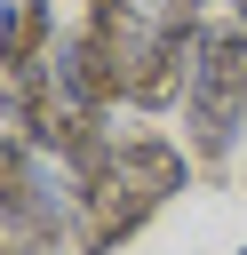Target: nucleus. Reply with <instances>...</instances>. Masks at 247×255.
Listing matches in <instances>:
<instances>
[{"instance_id":"nucleus-5","label":"nucleus","mask_w":247,"mask_h":255,"mask_svg":"<svg viewBox=\"0 0 247 255\" xmlns=\"http://www.w3.org/2000/svg\"><path fill=\"white\" fill-rule=\"evenodd\" d=\"M151 16H175V8H199V0H143Z\"/></svg>"},{"instance_id":"nucleus-4","label":"nucleus","mask_w":247,"mask_h":255,"mask_svg":"<svg viewBox=\"0 0 247 255\" xmlns=\"http://www.w3.org/2000/svg\"><path fill=\"white\" fill-rule=\"evenodd\" d=\"M48 48H56V8H48V0H16L8 48H0V80H32V72H48Z\"/></svg>"},{"instance_id":"nucleus-2","label":"nucleus","mask_w":247,"mask_h":255,"mask_svg":"<svg viewBox=\"0 0 247 255\" xmlns=\"http://www.w3.org/2000/svg\"><path fill=\"white\" fill-rule=\"evenodd\" d=\"M199 40H207L199 8L143 16L135 40H127V104H135V112H167V104H183L191 64H199Z\"/></svg>"},{"instance_id":"nucleus-7","label":"nucleus","mask_w":247,"mask_h":255,"mask_svg":"<svg viewBox=\"0 0 247 255\" xmlns=\"http://www.w3.org/2000/svg\"><path fill=\"white\" fill-rule=\"evenodd\" d=\"M223 8H231V24H247V0H223Z\"/></svg>"},{"instance_id":"nucleus-6","label":"nucleus","mask_w":247,"mask_h":255,"mask_svg":"<svg viewBox=\"0 0 247 255\" xmlns=\"http://www.w3.org/2000/svg\"><path fill=\"white\" fill-rule=\"evenodd\" d=\"M8 24H16V0H0V48H8Z\"/></svg>"},{"instance_id":"nucleus-3","label":"nucleus","mask_w":247,"mask_h":255,"mask_svg":"<svg viewBox=\"0 0 247 255\" xmlns=\"http://www.w3.org/2000/svg\"><path fill=\"white\" fill-rule=\"evenodd\" d=\"M112 167L135 183V191H151V199H175L183 183H191V151L175 143V135H112Z\"/></svg>"},{"instance_id":"nucleus-8","label":"nucleus","mask_w":247,"mask_h":255,"mask_svg":"<svg viewBox=\"0 0 247 255\" xmlns=\"http://www.w3.org/2000/svg\"><path fill=\"white\" fill-rule=\"evenodd\" d=\"M239 255H247V247H239Z\"/></svg>"},{"instance_id":"nucleus-1","label":"nucleus","mask_w":247,"mask_h":255,"mask_svg":"<svg viewBox=\"0 0 247 255\" xmlns=\"http://www.w3.org/2000/svg\"><path fill=\"white\" fill-rule=\"evenodd\" d=\"M239 128H247V24H207L183 88V143L191 159H231Z\"/></svg>"}]
</instances>
